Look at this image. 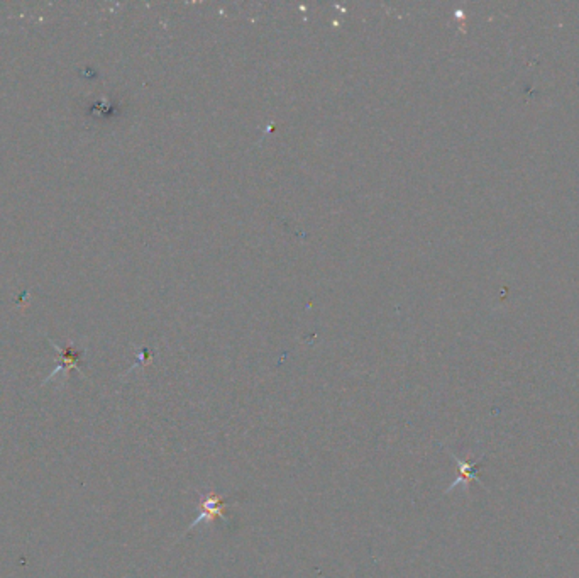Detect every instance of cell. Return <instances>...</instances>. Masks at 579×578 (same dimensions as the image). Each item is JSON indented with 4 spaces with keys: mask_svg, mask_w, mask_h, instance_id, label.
I'll return each instance as SVG.
<instances>
[{
    "mask_svg": "<svg viewBox=\"0 0 579 578\" xmlns=\"http://www.w3.org/2000/svg\"><path fill=\"white\" fill-rule=\"evenodd\" d=\"M229 500H224L222 497H218V495L211 490L208 494L203 495V500L198 504V509H200V514L198 517L193 519V522L188 526V529L186 532H190L193 527H197L198 524H202V522H212L213 519H224L227 522L229 521V517H227V507H229Z\"/></svg>",
    "mask_w": 579,
    "mask_h": 578,
    "instance_id": "obj_1",
    "label": "cell"
},
{
    "mask_svg": "<svg viewBox=\"0 0 579 578\" xmlns=\"http://www.w3.org/2000/svg\"><path fill=\"white\" fill-rule=\"evenodd\" d=\"M450 458H453L455 462V465H458L459 475H458V479H455L453 484H450L448 489H445V494L453 492V490L458 489V487H464V489L469 490V485H471V482H478V484H480L483 489H486V487L480 482V477H478V467H480V462H481L483 457L480 459H473V462H471V459H463V458H459L458 454L450 453Z\"/></svg>",
    "mask_w": 579,
    "mask_h": 578,
    "instance_id": "obj_2",
    "label": "cell"
},
{
    "mask_svg": "<svg viewBox=\"0 0 579 578\" xmlns=\"http://www.w3.org/2000/svg\"><path fill=\"white\" fill-rule=\"evenodd\" d=\"M49 343H51L53 348L59 353V357H61V363H59V367L54 368L51 375L44 380V384H48V382L51 380L53 377H56L61 370L68 372V370H71V368H76V370L80 372V359H81V357H84V349H76V348H73V346H68V348H59V346L56 343H53L51 339H49Z\"/></svg>",
    "mask_w": 579,
    "mask_h": 578,
    "instance_id": "obj_3",
    "label": "cell"
}]
</instances>
